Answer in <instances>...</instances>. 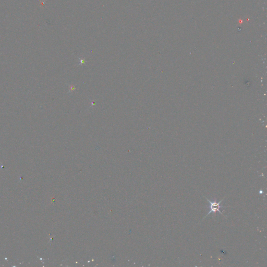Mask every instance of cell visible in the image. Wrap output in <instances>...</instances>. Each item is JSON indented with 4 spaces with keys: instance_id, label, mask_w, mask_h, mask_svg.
Listing matches in <instances>:
<instances>
[{
    "instance_id": "obj_1",
    "label": "cell",
    "mask_w": 267,
    "mask_h": 267,
    "mask_svg": "<svg viewBox=\"0 0 267 267\" xmlns=\"http://www.w3.org/2000/svg\"><path fill=\"white\" fill-rule=\"evenodd\" d=\"M206 199H207V200L208 201V202H209V203H210V209H211V210H210V211L208 212V214L207 215L205 216V217L203 218V219H204L205 218H206L209 215H210V213H211L212 212L215 213L216 212L218 211V212L220 213V214L223 215L222 212L220 211V208L223 207V206L220 205L221 203L222 202L223 199L221 200L219 203H217V202H212V201H211L210 200H209L208 198H206Z\"/></svg>"
}]
</instances>
